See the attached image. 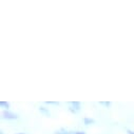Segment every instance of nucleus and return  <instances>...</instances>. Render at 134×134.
Segmentation results:
<instances>
[{
    "instance_id": "nucleus-1",
    "label": "nucleus",
    "mask_w": 134,
    "mask_h": 134,
    "mask_svg": "<svg viewBox=\"0 0 134 134\" xmlns=\"http://www.w3.org/2000/svg\"><path fill=\"white\" fill-rule=\"evenodd\" d=\"M2 117L5 118V119H10V120H13V119H17V118H18L17 114H15V113H13V112H10V111H8V110L2 112Z\"/></svg>"
},
{
    "instance_id": "nucleus-2",
    "label": "nucleus",
    "mask_w": 134,
    "mask_h": 134,
    "mask_svg": "<svg viewBox=\"0 0 134 134\" xmlns=\"http://www.w3.org/2000/svg\"><path fill=\"white\" fill-rule=\"evenodd\" d=\"M70 104L72 105V107L69 108L70 112H72V113H76L77 111L80 110V103H79V102H71Z\"/></svg>"
},
{
    "instance_id": "nucleus-3",
    "label": "nucleus",
    "mask_w": 134,
    "mask_h": 134,
    "mask_svg": "<svg viewBox=\"0 0 134 134\" xmlns=\"http://www.w3.org/2000/svg\"><path fill=\"white\" fill-rule=\"evenodd\" d=\"M83 122H85V125H91V124H94V122H95V120H94L93 118L85 117V118H83Z\"/></svg>"
},
{
    "instance_id": "nucleus-4",
    "label": "nucleus",
    "mask_w": 134,
    "mask_h": 134,
    "mask_svg": "<svg viewBox=\"0 0 134 134\" xmlns=\"http://www.w3.org/2000/svg\"><path fill=\"white\" fill-rule=\"evenodd\" d=\"M39 111H40L41 113H43L44 115L50 116V111H49L47 108H44V107H40V108H39Z\"/></svg>"
},
{
    "instance_id": "nucleus-5",
    "label": "nucleus",
    "mask_w": 134,
    "mask_h": 134,
    "mask_svg": "<svg viewBox=\"0 0 134 134\" xmlns=\"http://www.w3.org/2000/svg\"><path fill=\"white\" fill-rule=\"evenodd\" d=\"M0 106L7 110H9V108H10V104L8 102H4V100H1V102H0Z\"/></svg>"
},
{
    "instance_id": "nucleus-6",
    "label": "nucleus",
    "mask_w": 134,
    "mask_h": 134,
    "mask_svg": "<svg viewBox=\"0 0 134 134\" xmlns=\"http://www.w3.org/2000/svg\"><path fill=\"white\" fill-rule=\"evenodd\" d=\"M99 104H100V105H105L106 107H109V106L111 105V103H110V102H100Z\"/></svg>"
},
{
    "instance_id": "nucleus-7",
    "label": "nucleus",
    "mask_w": 134,
    "mask_h": 134,
    "mask_svg": "<svg viewBox=\"0 0 134 134\" xmlns=\"http://www.w3.org/2000/svg\"><path fill=\"white\" fill-rule=\"evenodd\" d=\"M46 104H48V105H59V103H57V102H46Z\"/></svg>"
},
{
    "instance_id": "nucleus-8",
    "label": "nucleus",
    "mask_w": 134,
    "mask_h": 134,
    "mask_svg": "<svg viewBox=\"0 0 134 134\" xmlns=\"http://www.w3.org/2000/svg\"><path fill=\"white\" fill-rule=\"evenodd\" d=\"M74 134H86V133L81 132V131H77V132H74Z\"/></svg>"
},
{
    "instance_id": "nucleus-9",
    "label": "nucleus",
    "mask_w": 134,
    "mask_h": 134,
    "mask_svg": "<svg viewBox=\"0 0 134 134\" xmlns=\"http://www.w3.org/2000/svg\"><path fill=\"white\" fill-rule=\"evenodd\" d=\"M127 133H128V134H134V132L131 131V130H127Z\"/></svg>"
},
{
    "instance_id": "nucleus-10",
    "label": "nucleus",
    "mask_w": 134,
    "mask_h": 134,
    "mask_svg": "<svg viewBox=\"0 0 134 134\" xmlns=\"http://www.w3.org/2000/svg\"><path fill=\"white\" fill-rule=\"evenodd\" d=\"M57 134H70V133H57Z\"/></svg>"
},
{
    "instance_id": "nucleus-11",
    "label": "nucleus",
    "mask_w": 134,
    "mask_h": 134,
    "mask_svg": "<svg viewBox=\"0 0 134 134\" xmlns=\"http://www.w3.org/2000/svg\"><path fill=\"white\" fill-rule=\"evenodd\" d=\"M0 134H3V132H2V131H1V132H0Z\"/></svg>"
},
{
    "instance_id": "nucleus-12",
    "label": "nucleus",
    "mask_w": 134,
    "mask_h": 134,
    "mask_svg": "<svg viewBox=\"0 0 134 134\" xmlns=\"http://www.w3.org/2000/svg\"><path fill=\"white\" fill-rule=\"evenodd\" d=\"M17 134H23V133H17Z\"/></svg>"
}]
</instances>
